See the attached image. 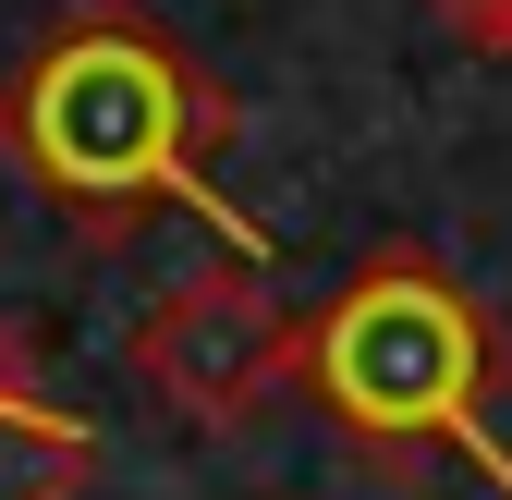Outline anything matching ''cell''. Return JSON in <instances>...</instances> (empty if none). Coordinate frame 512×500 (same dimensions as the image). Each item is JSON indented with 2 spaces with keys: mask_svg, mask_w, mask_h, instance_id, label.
I'll use <instances>...</instances> for the list:
<instances>
[{
  "mask_svg": "<svg viewBox=\"0 0 512 500\" xmlns=\"http://www.w3.org/2000/svg\"><path fill=\"white\" fill-rule=\"evenodd\" d=\"M220 86L183 61L171 25L122 13V0H86V13H61L25 61L13 86H0V147L37 171V196H61L86 232H135L147 208H208L232 244L244 220L208 196V147H220ZM244 257H269V244H244Z\"/></svg>",
  "mask_w": 512,
  "mask_h": 500,
  "instance_id": "obj_1",
  "label": "cell"
},
{
  "mask_svg": "<svg viewBox=\"0 0 512 500\" xmlns=\"http://www.w3.org/2000/svg\"><path fill=\"white\" fill-rule=\"evenodd\" d=\"M305 391L330 403L354 440H378V464H403V452H464L476 476L512 488V452H500V427H488L500 330H488V305L439 269V257H415V244L366 257V269L305 318Z\"/></svg>",
  "mask_w": 512,
  "mask_h": 500,
  "instance_id": "obj_2",
  "label": "cell"
},
{
  "mask_svg": "<svg viewBox=\"0 0 512 500\" xmlns=\"http://www.w3.org/2000/svg\"><path fill=\"white\" fill-rule=\"evenodd\" d=\"M135 379H147L159 403H183L196 427H232V415L269 403L281 379H305V330L269 305L256 269H196V281H171V293L147 305Z\"/></svg>",
  "mask_w": 512,
  "mask_h": 500,
  "instance_id": "obj_3",
  "label": "cell"
},
{
  "mask_svg": "<svg viewBox=\"0 0 512 500\" xmlns=\"http://www.w3.org/2000/svg\"><path fill=\"white\" fill-rule=\"evenodd\" d=\"M86 476H98V440H86L74 415L0 391V500H74Z\"/></svg>",
  "mask_w": 512,
  "mask_h": 500,
  "instance_id": "obj_4",
  "label": "cell"
},
{
  "mask_svg": "<svg viewBox=\"0 0 512 500\" xmlns=\"http://www.w3.org/2000/svg\"><path fill=\"white\" fill-rule=\"evenodd\" d=\"M452 25H464L476 49H500V61H512V0H452Z\"/></svg>",
  "mask_w": 512,
  "mask_h": 500,
  "instance_id": "obj_5",
  "label": "cell"
}]
</instances>
